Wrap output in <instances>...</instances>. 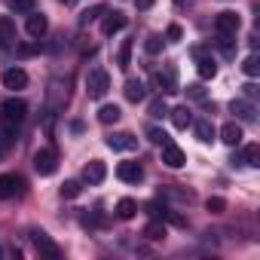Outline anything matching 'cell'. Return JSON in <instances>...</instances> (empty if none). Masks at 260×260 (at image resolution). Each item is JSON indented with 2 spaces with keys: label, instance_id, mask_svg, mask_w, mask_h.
I'll use <instances>...</instances> for the list:
<instances>
[{
  "label": "cell",
  "instance_id": "obj_10",
  "mask_svg": "<svg viewBox=\"0 0 260 260\" xmlns=\"http://www.w3.org/2000/svg\"><path fill=\"white\" fill-rule=\"evenodd\" d=\"M230 113H236V119H242V122H254L257 119V107L248 98H233L230 101Z\"/></svg>",
  "mask_w": 260,
  "mask_h": 260
},
{
  "label": "cell",
  "instance_id": "obj_35",
  "mask_svg": "<svg viewBox=\"0 0 260 260\" xmlns=\"http://www.w3.org/2000/svg\"><path fill=\"white\" fill-rule=\"evenodd\" d=\"M162 196H169V199H184V202H190V199H193V193H190V190H162Z\"/></svg>",
  "mask_w": 260,
  "mask_h": 260
},
{
  "label": "cell",
  "instance_id": "obj_19",
  "mask_svg": "<svg viewBox=\"0 0 260 260\" xmlns=\"http://www.w3.org/2000/svg\"><path fill=\"white\" fill-rule=\"evenodd\" d=\"M196 71H199V77L202 80H214V74H217V61L214 58H208V55H202L199 49H196Z\"/></svg>",
  "mask_w": 260,
  "mask_h": 260
},
{
  "label": "cell",
  "instance_id": "obj_20",
  "mask_svg": "<svg viewBox=\"0 0 260 260\" xmlns=\"http://www.w3.org/2000/svg\"><path fill=\"white\" fill-rule=\"evenodd\" d=\"M122 92H125V98H128V101H135V104H138V101H144L147 86H144L141 80H135V77H132V80H125V89H122Z\"/></svg>",
  "mask_w": 260,
  "mask_h": 260
},
{
  "label": "cell",
  "instance_id": "obj_14",
  "mask_svg": "<svg viewBox=\"0 0 260 260\" xmlns=\"http://www.w3.org/2000/svg\"><path fill=\"white\" fill-rule=\"evenodd\" d=\"M4 86L13 89V92H19V89L28 86V74L22 68H10V71H4Z\"/></svg>",
  "mask_w": 260,
  "mask_h": 260
},
{
  "label": "cell",
  "instance_id": "obj_43",
  "mask_svg": "<svg viewBox=\"0 0 260 260\" xmlns=\"http://www.w3.org/2000/svg\"><path fill=\"white\" fill-rule=\"evenodd\" d=\"M61 4H71V0H61Z\"/></svg>",
  "mask_w": 260,
  "mask_h": 260
},
{
  "label": "cell",
  "instance_id": "obj_24",
  "mask_svg": "<svg viewBox=\"0 0 260 260\" xmlns=\"http://www.w3.org/2000/svg\"><path fill=\"white\" fill-rule=\"evenodd\" d=\"M135 214H138V202L135 199H119L116 202V217L119 220H132Z\"/></svg>",
  "mask_w": 260,
  "mask_h": 260
},
{
  "label": "cell",
  "instance_id": "obj_36",
  "mask_svg": "<svg viewBox=\"0 0 260 260\" xmlns=\"http://www.w3.org/2000/svg\"><path fill=\"white\" fill-rule=\"evenodd\" d=\"M162 220H169V223H175V226H187V217H184V214H178V211H172V208L166 211V217H162Z\"/></svg>",
  "mask_w": 260,
  "mask_h": 260
},
{
  "label": "cell",
  "instance_id": "obj_15",
  "mask_svg": "<svg viewBox=\"0 0 260 260\" xmlns=\"http://www.w3.org/2000/svg\"><path fill=\"white\" fill-rule=\"evenodd\" d=\"M104 178H107V166H104L101 159H92V162L83 169V181H86V184H101Z\"/></svg>",
  "mask_w": 260,
  "mask_h": 260
},
{
  "label": "cell",
  "instance_id": "obj_21",
  "mask_svg": "<svg viewBox=\"0 0 260 260\" xmlns=\"http://www.w3.org/2000/svg\"><path fill=\"white\" fill-rule=\"evenodd\" d=\"M132 40H122L119 43V49H116V68L119 71H128V68H132Z\"/></svg>",
  "mask_w": 260,
  "mask_h": 260
},
{
  "label": "cell",
  "instance_id": "obj_11",
  "mask_svg": "<svg viewBox=\"0 0 260 260\" xmlns=\"http://www.w3.org/2000/svg\"><path fill=\"white\" fill-rule=\"evenodd\" d=\"M116 178L125 181V184H138L144 178V169H141V162H119L116 166Z\"/></svg>",
  "mask_w": 260,
  "mask_h": 260
},
{
  "label": "cell",
  "instance_id": "obj_41",
  "mask_svg": "<svg viewBox=\"0 0 260 260\" xmlns=\"http://www.w3.org/2000/svg\"><path fill=\"white\" fill-rule=\"evenodd\" d=\"M175 4H187V0H175Z\"/></svg>",
  "mask_w": 260,
  "mask_h": 260
},
{
  "label": "cell",
  "instance_id": "obj_31",
  "mask_svg": "<svg viewBox=\"0 0 260 260\" xmlns=\"http://www.w3.org/2000/svg\"><path fill=\"white\" fill-rule=\"evenodd\" d=\"M61 196H64V199L80 196V181H64V184H61Z\"/></svg>",
  "mask_w": 260,
  "mask_h": 260
},
{
  "label": "cell",
  "instance_id": "obj_37",
  "mask_svg": "<svg viewBox=\"0 0 260 260\" xmlns=\"http://www.w3.org/2000/svg\"><path fill=\"white\" fill-rule=\"evenodd\" d=\"M187 95L196 98V101H202V98H205V89H202L199 83H193V86H187Z\"/></svg>",
  "mask_w": 260,
  "mask_h": 260
},
{
  "label": "cell",
  "instance_id": "obj_23",
  "mask_svg": "<svg viewBox=\"0 0 260 260\" xmlns=\"http://www.w3.org/2000/svg\"><path fill=\"white\" fill-rule=\"evenodd\" d=\"M119 116H122V110L116 104H101V110H98V122L101 125H113V122H119Z\"/></svg>",
  "mask_w": 260,
  "mask_h": 260
},
{
  "label": "cell",
  "instance_id": "obj_38",
  "mask_svg": "<svg viewBox=\"0 0 260 260\" xmlns=\"http://www.w3.org/2000/svg\"><path fill=\"white\" fill-rule=\"evenodd\" d=\"M166 37L175 43V40H181L184 37V31H181V25H169V31H166Z\"/></svg>",
  "mask_w": 260,
  "mask_h": 260
},
{
  "label": "cell",
  "instance_id": "obj_34",
  "mask_svg": "<svg viewBox=\"0 0 260 260\" xmlns=\"http://www.w3.org/2000/svg\"><path fill=\"white\" fill-rule=\"evenodd\" d=\"M205 208H208V211H211V214H220V211H223V208H226V202H223V199H220V196H211V199H208V202H205Z\"/></svg>",
  "mask_w": 260,
  "mask_h": 260
},
{
  "label": "cell",
  "instance_id": "obj_28",
  "mask_svg": "<svg viewBox=\"0 0 260 260\" xmlns=\"http://www.w3.org/2000/svg\"><path fill=\"white\" fill-rule=\"evenodd\" d=\"M147 113H150L153 119L169 116V104H166V98H153V101H150V107H147Z\"/></svg>",
  "mask_w": 260,
  "mask_h": 260
},
{
  "label": "cell",
  "instance_id": "obj_40",
  "mask_svg": "<svg viewBox=\"0 0 260 260\" xmlns=\"http://www.w3.org/2000/svg\"><path fill=\"white\" fill-rule=\"evenodd\" d=\"M135 7H138V10H150V7H153V0H135Z\"/></svg>",
  "mask_w": 260,
  "mask_h": 260
},
{
  "label": "cell",
  "instance_id": "obj_9",
  "mask_svg": "<svg viewBox=\"0 0 260 260\" xmlns=\"http://www.w3.org/2000/svg\"><path fill=\"white\" fill-rule=\"evenodd\" d=\"M153 86L159 89V92H181L178 89V74H175V68H166V71H156L153 74Z\"/></svg>",
  "mask_w": 260,
  "mask_h": 260
},
{
  "label": "cell",
  "instance_id": "obj_2",
  "mask_svg": "<svg viewBox=\"0 0 260 260\" xmlns=\"http://www.w3.org/2000/svg\"><path fill=\"white\" fill-rule=\"evenodd\" d=\"M107 89H110L107 71H104V68H92V71L86 74V92H89V98H104Z\"/></svg>",
  "mask_w": 260,
  "mask_h": 260
},
{
  "label": "cell",
  "instance_id": "obj_17",
  "mask_svg": "<svg viewBox=\"0 0 260 260\" xmlns=\"http://www.w3.org/2000/svg\"><path fill=\"white\" fill-rule=\"evenodd\" d=\"M242 138H245V132H242V125H239V122H226V125L220 128V141L230 144V147H239Z\"/></svg>",
  "mask_w": 260,
  "mask_h": 260
},
{
  "label": "cell",
  "instance_id": "obj_32",
  "mask_svg": "<svg viewBox=\"0 0 260 260\" xmlns=\"http://www.w3.org/2000/svg\"><path fill=\"white\" fill-rule=\"evenodd\" d=\"M147 138H150L153 144H166V141H169V135L162 132V128H156V125H150V128H147Z\"/></svg>",
  "mask_w": 260,
  "mask_h": 260
},
{
  "label": "cell",
  "instance_id": "obj_16",
  "mask_svg": "<svg viewBox=\"0 0 260 260\" xmlns=\"http://www.w3.org/2000/svg\"><path fill=\"white\" fill-rule=\"evenodd\" d=\"M107 147H110V150H135V147H138V138L128 135V132H116V135L107 138Z\"/></svg>",
  "mask_w": 260,
  "mask_h": 260
},
{
  "label": "cell",
  "instance_id": "obj_18",
  "mask_svg": "<svg viewBox=\"0 0 260 260\" xmlns=\"http://www.w3.org/2000/svg\"><path fill=\"white\" fill-rule=\"evenodd\" d=\"M128 25V19L122 16V13H107V19H104V25H101V31L107 34V37H113L116 31H122Z\"/></svg>",
  "mask_w": 260,
  "mask_h": 260
},
{
  "label": "cell",
  "instance_id": "obj_8",
  "mask_svg": "<svg viewBox=\"0 0 260 260\" xmlns=\"http://www.w3.org/2000/svg\"><path fill=\"white\" fill-rule=\"evenodd\" d=\"M159 147H162V162H166L169 169H181V166L187 162V153H184V150H181L172 138H169L166 144H159Z\"/></svg>",
  "mask_w": 260,
  "mask_h": 260
},
{
  "label": "cell",
  "instance_id": "obj_29",
  "mask_svg": "<svg viewBox=\"0 0 260 260\" xmlns=\"http://www.w3.org/2000/svg\"><path fill=\"white\" fill-rule=\"evenodd\" d=\"M107 10L104 7H92V10H86V13H80V25H92L98 16H104Z\"/></svg>",
  "mask_w": 260,
  "mask_h": 260
},
{
  "label": "cell",
  "instance_id": "obj_30",
  "mask_svg": "<svg viewBox=\"0 0 260 260\" xmlns=\"http://www.w3.org/2000/svg\"><path fill=\"white\" fill-rule=\"evenodd\" d=\"M7 7L13 13H31L34 10V0H7Z\"/></svg>",
  "mask_w": 260,
  "mask_h": 260
},
{
  "label": "cell",
  "instance_id": "obj_33",
  "mask_svg": "<svg viewBox=\"0 0 260 260\" xmlns=\"http://www.w3.org/2000/svg\"><path fill=\"white\" fill-rule=\"evenodd\" d=\"M144 49L150 52V55H156V52H162V37H147V43H144Z\"/></svg>",
  "mask_w": 260,
  "mask_h": 260
},
{
  "label": "cell",
  "instance_id": "obj_42",
  "mask_svg": "<svg viewBox=\"0 0 260 260\" xmlns=\"http://www.w3.org/2000/svg\"><path fill=\"white\" fill-rule=\"evenodd\" d=\"M0 257H4V248H0Z\"/></svg>",
  "mask_w": 260,
  "mask_h": 260
},
{
  "label": "cell",
  "instance_id": "obj_6",
  "mask_svg": "<svg viewBox=\"0 0 260 260\" xmlns=\"http://www.w3.org/2000/svg\"><path fill=\"white\" fill-rule=\"evenodd\" d=\"M239 28H242V19H239L236 13H220V16L214 19V31H217L220 37H236Z\"/></svg>",
  "mask_w": 260,
  "mask_h": 260
},
{
  "label": "cell",
  "instance_id": "obj_25",
  "mask_svg": "<svg viewBox=\"0 0 260 260\" xmlns=\"http://www.w3.org/2000/svg\"><path fill=\"white\" fill-rule=\"evenodd\" d=\"M166 233H169V230H166V223H162V220H156V217L144 226V239H150V242H162V239H166Z\"/></svg>",
  "mask_w": 260,
  "mask_h": 260
},
{
  "label": "cell",
  "instance_id": "obj_12",
  "mask_svg": "<svg viewBox=\"0 0 260 260\" xmlns=\"http://www.w3.org/2000/svg\"><path fill=\"white\" fill-rule=\"evenodd\" d=\"M16 46V22L10 16H0V49Z\"/></svg>",
  "mask_w": 260,
  "mask_h": 260
},
{
  "label": "cell",
  "instance_id": "obj_4",
  "mask_svg": "<svg viewBox=\"0 0 260 260\" xmlns=\"http://www.w3.org/2000/svg\"><path fill=\"white\" fill-rule=\"evenodd\" d=\"M31 242H34V248H37L43 257H49V260H58V257H61V248H58L43 230H31Z\"/></svg>",
  "mask_w": 260,
  "mask_h": 260
},
{
  "label": "cell",
  "instance_id": "obj_5",
  "mask_svg": "<svg viewBox=\"0 0 260 260\" xmlns=\"http://www.w3.org/2000/svg\"><path fill=\"white\" fill-rule=\"evenodd\" d=\"M25 193V178L22 175H0V199H13Z\"/></svg>",
  "mask_w": 260,
  "mask_h": 260
},
{
  "label": "cell",
  "instance_id": "obj_7",
  "mask_svg": "<svg viewBox=\"0 0 260 260\" xmlns=\"http://www.w3.org/2000/svg\"><path fill=\"white\" fill-rule=\"evenodd\" d=\"M25 31H28V37H34V40H43L46 37V31H49V19L43 16V13H28V22H25Z\"/></svg>",
  "mask_w": 260,
  "mask_h": 260
},
{
  "label": "cell",
  "instance_id": "obj_22",
  "mask_svg": "<svg viewBox=\"0 0 260 260\" xmlns=\"http://www.w3.org/2000/svg\"><path fill=\"white\" fill-rule=\"evenodd\" d=\"M169 116H172V122H175V128H187V125H193V110L184 104V107H175V110H169Z\"/></svg>",
  "mask_w": 260,
  "mask_h": 260
},
{
  "label": "cell",
  "instance_id": "obj_27",
  "mask_svg": "<svg viewBox=\"0 0 260 260\" xmlns=\"http://www.w3.org/2000/svg\"><path fill=\"white\" fill-rule=\"evenodd\" d=\"M242 71H245V77H260V58H257V52H251L245 61H242Z\"/></svg>",
  "mask_w": 260,
  "mask_h": 260
},
{
  "label": "cell",
  "instance_id": "obj_13",
  "mask_svg": "<svg viewBox=\"0 0 260 260\" xmlns=\"http://www.w3.org/2000/svg\"><path fill=\"white\" fill-rule=\"evenodd\" d=\"M193 132H196V138H199L202 144H211V141L217 138V128H214L211 119H193Z\"/></svg>",
  "mask_w": 260,
  "mask_h": 260
},
{
  "label": "cell",
  "instance_id": "obj_1",
  "mask_svg": "<svg viewBox=\"0 0 260 260\" xmlns=\"http://www.w3.org/2000/svg\"><path fill=\"white\" fill-rule=\"evenodd\" d=\"M25 116H28V104L22 98H7L4 104H0V125H4V138L7 141L16 138V132L25 122Z\"/></svg>",
  "mask_w": 260,
  "mask_h": 260
},
{
  "label": "cell",
  "instance_id": "obj_39",
  "mask_svg": "<svg viewBox=\"0 0 260 260\" xmlns=\"http://www.w3.org/2000/svg\"><path fill=\"white\" fill-rule=\"evenodd\" d=\"M242 89H245V95H248V98H257V86H254V83H245Z\"/></svg>",
  "mask_w": 260,
  "mask_h": 260
},
{
  "label": "cell",
  "instance_id": "obj_3",
  "mask_svg": "<svg viewBox=\"0 0 260 260\" xmlns=\"http://www.w3.org/2000/svg\"><path fill=\"white\" fill-rule=\"evenodd\" d=\"M34 169H37V175H43V178L55 175V169H58L55 150H52V147H40V150L34 153Z\"/></svg>",
  "mask_w": 260,
  "mask_h": 260
},
{
  "label": "cell",
  "instance_id": "obj_26",
  "mask_svg": "<svg viewBox=\"0 0 260 260\" xmlns=\"http://www.w3.org/2000/svg\"><path fill=\"white\" fill-rule=\"evenodd\" d=\"M242 162L251 166V169H257V166H260V147H257V144H245V150H242Z\"/></svg>",
  "mask_w": 260,
  "mask_h": 260
}]
</instances>
